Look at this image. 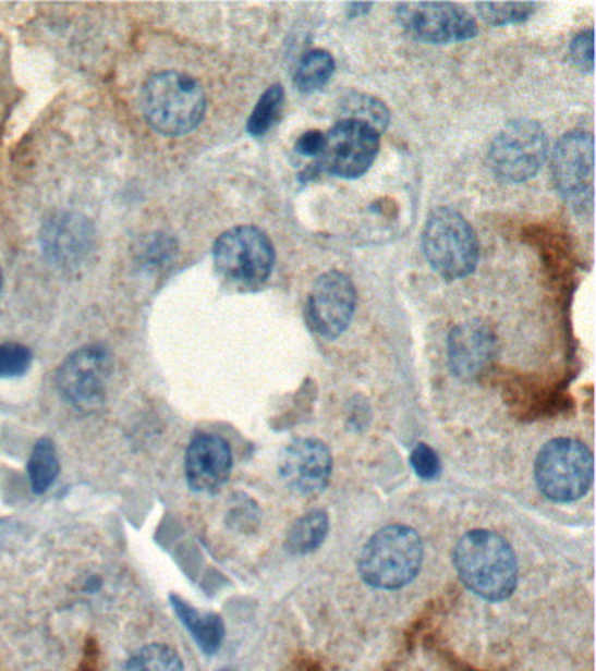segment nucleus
<instances>
[{
	"label": "nucleus",
	"instance_id": "1",
	"mask_svg": "<svg viewBox=\"0 0 596 671\" xmlns=\"http://www.w3.org/2000/svg\"><path fill=\"white\" fill-rule=\"evenodd\" d=\"M460 581L488 601H502L513 595L518 583V561L502 535L473 530L464 535L453 552Z\"/></svg>",
	"mask_w": 596,
	"mask_h": 671
},
{
	"label": "nucleus",
	"instance_id": "2",
	"mask_svg": "<svg viewBox=\"0 0 596 671\" xmlns=\"http://www.w3.org/2000/svg\"><path fill=\"white\" fill-rule=\"evenodd\" d=\"M207 109L204 89L190 75L181 72H159L153 75L142 91V111L153 129L178 137L202 123Z\"/></svg>",
	"mask_w": 596,
	"mask_h": 671
},
{
	"label": "nucleus",
	"instance_id": "3",
	"mask_svg": "<svg viewBox=\"0 0 596 671\" xmlns=\"http://www.w3.org/2000/svg\"><path fill=\"white\" fill-rule=\"evenodd\" d=\"M424 561V542L406 525L385 526L367 540L358 572L369 586L378 589H399L418 574Z\"/></svg>",
	"mask_w": 596,
	"mask_h": 671
},
{
	"label": "nucleus",
	"instance_id": "4",
	"mask_svg": "<svg viewBox=\"0 0 596 671\" xmlns=\"http://www.w3.org/2000/svg\"><path fill=\"white\" fill-rule=\"evenodd\" d=\"M422 247L433 270L448 282L474 273L479 261L473 225L453 208H434L424 225Z\"/></svg>",
	"mask_w": 596,
	"mask_h": 671
},
{
	"label": "nucleus",
	"instance_id": "5",
	"mask_svg": "<svg viewBox=\"0 0 596 671\" xmlns=\"http://www.w3.org/2000/svg\"><path fill=\"white\" fill-rule=\"evenodd\" d=\"M214 265L221 279L240 291H257L271 277L275 247L256 225H236L214 243Z\"/></svg>",
	"mask_w": 596,
	"mask_h": 671
},
{
	"label": "nucleus",
	"instance_id": "6",
	"mask_svg": "<svg viewBox=\"0 0 596 671\" xmlns=\"http://www.w3.org/2000/svg\"><path fill=\"white\" fill-rule=\"evenodd\" d=\"M549 156L548 133L537 121H509L491 141L488 164L495 179L506 184L531 181Z\"/></svg>",
	"mask_w": 596,
	"mask_h": 671
},
{
	"label": "nucleus",
	"instance_id": "7",
	"mask_svg": "<svg viewBox=\"0 0 596 671\" xmlns=\"http://www.w3.org/2000/svg\"><path fill=\"white\" fill-rule=\"evenodd\" d=\"M535 479L552 502H574L592 486L593 453L575 439H552L537 455Z\"/></svg>",
	"mask_w": 596,
	"mask_h": 671
},
{
	"label": "nucleus",
	"instance_id": "8",
	"mask_svg": "<svg viewBox=\"0 0 596 671\" xmlns=\"http://www.w3.org/2000/svg\"><path fill=\"white\" fill-rule=\"evenodd\" d=\"M402 28L427 45H451L477 36V22L451 2H404L396 5Z\"/></svg>",
	"mask_w": 596,
	"mask_h": 671
},
{
	"label": "nucleus",
	"instance_id": "9",
	"mask_svg": "<svg viewBox=\"0 0 596 671\" xmlns=\"http://www.w3.org/2000/svg\"><path fill=\"white\" fill-rule=\"evenodd\" d=\"M111 375V354L100 345L83 346L69 355L58 369V389L77 410H98L106 399Z\"/></svg>",
	"mask_w": 596,
	"mask_h": 671
},
{
	"label": "nucleus",
	"instance_id": "10",
	"mask_svg": "<svg viewBox=\"0 0 596 671\" xmlns=\"http://www.w3.org/2000/svg\"><path fill=\"white\" fill-rule=\"evenodd\" d=\"M380 135L357 121H338L326 135V147L318 163L340 179H358L375 163Z\"/></svg>",
	"mask_w": 596,
	"mask_h": 671
},
{
	"label": "nucleus",
	"instance_id": "11",
	"mask_svg": "<svg viewBox=\"0 0 596 671\" xmlns=\"http://www.w3.org/2000/svg\"><path fill=\"white\" fill-rule=\"evenodd\" d=\"M357 305L352 280L340 271H327L315 280L306 303V318L315 334L336 340L349 329Z\"/></svg>",
	"mask_w": 596,
	"mask_h": 671
},
{
	"label": "nucleus",
	"instance_id": "12",
	"mask_svg": "<svg viewBox=\"0 0 596 671\" xmlns=\"http://www.w3.org/2000/svg\"><path fill=\"white\" fill-rule=\"evenodd\" d=\"M552 179L560 195L575 208H592L593 135L575 130L558 141L552 152Z\"/></svg>",
	"mask_w": 596,
	"mask_h": 671
},
{
	"label": "nucleus",
	"instance_id": "13",
	"mask_svg": "<svg viewBox=\"0 0 596 671\" xmlns=\"http://www.w3.org/2000/svg\"><path fill=\"white\" fill-rule=\"evenodd\" d=\"M331 451L318 439H294L280 455V476L297 495L308 497L323 491L331 479Z\"/></svg>",
	"mask_w": 596,
	"mask_h": 671
},
{
	"label": "nucleus",
	"instance_id": "14",
	"mask_svg": "<svg viewBox=\"0 0 596 671\" xmlns=\"http://www.w3.org/2000/svg\"><path fill=\"white\" fill-rule=\"evenodd\" d=\"M497 352V338L482 320H467L453 327L448 338L451 373L460 380H476L490 366Z\"/></svg>",
	"mask_w": 596,
	"mask_h": 671
},
{
	"label": "nucleus",
	"instance_id": "15",
	"mask_svg": "<svg viewBox=\"0 0 596 671\" xmlns=\"http://www.w3.org/2000/svg\"><path fill=\"white\" fill-rule=\"evenodd\" d=\"M233 467L231 448L221 436L199 434L186 453V477L199 493H212L224 486Z\"/></svg>",
	"mask_w": 596,
	"mask_h": 671
},
{
	"label": "nucleus",
	"instance_id": "16",
	"mask_svg": "<svg viewBox=\"0 0 596 671\" xmlns=\"http://www.w3.org/2000/svg\"><path fill=\"white\" fill-rule=\"evenodd\" d=\"M173 609L178 610L182 623L186 624L187 632L193 635L196 644L207 654L216 652L224 638V624L217 614H202L181 598L172 597Z\"/></svg>",
	"mask_w": 596,
	"mask_h": 671
},
{
	"label": "nucleus",
	"instance_id": "17",
	"mask_svg": "<svg viewBox=\"0 0 596 671\" xmlns=\"http://www.w3.org/2000/svg\"><path fill=\"white\" fill-rule=\"evenodd\" d=\"M327 532H329L327 514L324 511H309L291 526L285 548L291 554H297V557L309 554L323 546Z\"/></svg>",
	"mask_w": 596,
	"mask_h": 671
},
{
	"label": "nucleus",
	"instance_id": "18",
	"mask_svg": "<svg viewBox=\"0 0 596 671\" xmlns=\"http://www.w3.org/2000/svg\"><path fill=\"white\" fill-rule=\"evenodd\" d=\"M340 121H357L380 135L389 129L390 111L380 98L366 94H350L341 100Z\"/></svg>",
	"mask_w": 596,
	"mask_h": 671
},
{
	"label": "nucleus",
	"instance_id": "19",
	"mask_svg": "<svg viewBox=\"0 0 596 671\" xmlns=\"http://www.w3.org/2000/svg\"><path fill=\"white\" fill-rule=\"evenodd\" d=\"M335 58L324 49H314L301 58L294 75V84L301 94H315L323 89L335 74Z\"/></svg>",
	"mask_w": 596,
	"mask_h": 671
},
{
	"label": "nucleus",
	"instance_id": "20",
	"mask_svg": "<svg viewBox=\"0 0 596 671\" xmlns=\"http://www.w3.org/2000/svg\"><path fill=\"white\" fill-rule=\"evenodd\" d=\"M58 465L57 450L49 439H40L32 451L28 460V477H31L32 490L36 493H45L49 486L57 479Z\"/></svg>",
	"mask_w": 596,
	"mask_h": 671
},
{
	"label": "nucleus",
	"instance_id": "21",
	"mask_svg": "<svg viewBox=\"0 0 596 671\" xmlns=\"http://www.w3.org/2000/svg\"><path fill=\"white\" fill-rule=\"evenodd\" d=\"M283 98L285 94L282 84H273L266 89L247 121V132L252 137H265L266 133L270 132L282 111Z\"/></svg>",
	"mask_w": 596,
	"mask_h": 671
},
{
	"label": "nucleus",
	"instance_id": "22",
	"mask_svg": "<svg viewBox=\"0 0 596 671\" xmlns=\"http://www.w3.org/2000/svg\"><path fill=\"white\" fill-rule=\"evenodd\" d=\"M123 671H184V664L175 650L153 644L133 654Z\"/></svg>",
	"mask_w": 596,
	"mask_h": 671
},
{
	"label": "nucleus",
	"instance_id": "23",
	"mask_svg": "<svg viewBox=\"0 0 596 671\" xmlns=\"http://www.w3.org/2000/svg\"><path fill=\"white\" fill-rule=\"evenodd\" d=\"M539 5L534 2H495V4H476L477 13L482 16L483 22L494 27H503V25H518V23L526 22L535 13Z\"/></svg>",
	"mask_w": 596,
	"mask_h": 671
},
{
	"label": "nucleus",
	"instance_id": "24",
	"mask_svg": "<svg viewBox=\"0 0 596 671\" xmlns=\"http://www.w3.org/2000/svg\"><path fill=\"white\" fill-rule=\"evenodd\" d=\"M31 363L32 354L27 346L19 345V343L0 345V378L25 375Z\"/></svg>",
	"mask_w": 596,
	"mask_h": 671
},
{
	"label": "nucleus",
	"instance_id": "25",
	"mask_svg": "<svg viewBox=\"0 0 596 671\" xmlns=\"http://www.w3.org/2000/svg\"><path fill=\"white\" fill-rule=\"evenodd\" d=\"M411 465L422 479H434L441 473V462L433 448L427 444H416L411 453Z\"/></svg>",
	"mask_w": 596,
	"mask_h": 671
},
{
	"label": "nucleus",
	"instance_id": "26",
	"mask_svg": "<svg viewBox=\"0 0 596 671\" xmlns=\"http://www.w3.org/2000/svg\"><path fill=\"white\" fill-rule=\"evenodd\" d=\"M570 58L581 71L593 72V28L579 32L570 45Z\"/></svg>",
	"mask_w": 596,
	"mask_h": 671
},
{
	"label": "nucleus",
	"instance_id": "27",
	"mask_svg": "<svg viewBox=\"0 0 596 671\" xmlns=\"http://www.w3.org/2000/svg\"><path fill=\"white\" fill-rule=\"evenodd\" d=\"M324 147H326V133L318 132V130L303 133L296 142L297 155L306 156V158L323 155Z\"/></svg>",
	"mask_w": 596,
	"mask_h": 671
},
{
	"label": "nucleus",
	"instance_id": "28",
	"mask_svg": "<svg viewBox=\"0 0 596 671\" xmlns=\"http://www.w3.org/2000/svg\"><path fill=\"white\" fill-rule=\"evenodd\" d=\"M372 8L373 4H350V16H363V14H366Z\"/></svg>",
	"mask_w": 596,
	"mask_h": 671
},
{
	"label": "nucleus",
	"instance_id": "29",
	"mask_svg": "<svg viewBox=\"0 0 596 671\" xmlns=\"http://www.w3.org/2000/svg\"><path fill=\"white\" fill-rule=\"evenodd\" d=\"M0 288H2V271H0Z\"/></svg>",
	"mask_w": 596,
	"mask_h": 671
},
{
	"label": "nucleus",
	"instance_id": "30",
	"mask_svg": "<svg viewBox=\"0 0 596 671\" xmlns=\"http://www.w3.org/2000/svg\"><path fill=\"white\" fill-rule=\"evenodd\" d=\"M222 671H231V670H222Z\"/></svg>",
	"mask_w": 596,
	"mask_h": 671
}]
</instances>
